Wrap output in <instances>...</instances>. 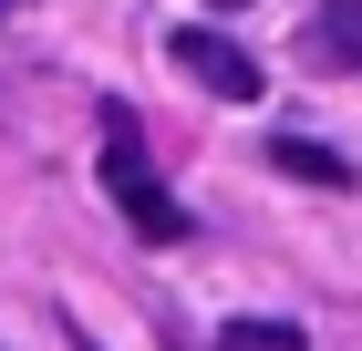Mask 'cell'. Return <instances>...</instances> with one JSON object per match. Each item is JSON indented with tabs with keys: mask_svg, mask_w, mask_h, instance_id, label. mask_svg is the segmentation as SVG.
Listing matches in <instances>:
<instances>
[{
	"mask_svg": "<svg viewBox=\"0 0 362 351\" xmlns=\"http://www.w3.org/2000/svg\"><path fill=\"white\" fill-rule=\"evenodd\" d=\"M228 351H300V331H290V321H238Z\"/></svg>",
	"mask_w": 362,
	"mask_h": 351,
	"instance_id": "5b68a950",
	"label": "cell"
},
{
	"mask_svg": "<svg viewBox=\"0 0 362 351\" xmlns=\"http://www.w3.org/2000/svg\"><path fill=\"white\" fill-rule=\"evenodd\" d=\"M166 52L187 62V83H207V93H218V104H259V83H269V73H259L249 52H238V42H228V31H197V21L176 31Z\"/></svg>",
	"mask_w": 362,
	"mask_h": 351,
	"instance_id": "7a4b0ae2",
	"label": "cell"
},
{
	"mask_svg": "<svg viewBox=\"0 0 362 351\" xmlns=\"http://www.w3.org/2000/svg\"><path fill=\"white\" fill-rule=\"evenodd\" d=\"M104 196L124 207V227H135L145 248L187 238V207H176V196L156 186V165H145V145H135V114H124V104L104 114Z\"/></svg>",
	"mask_w": 362,
	"mask_h": 351,
	"instance_id": "6da1fadb",
	"label": "cell"
},
{
	"mask_svg": "<svg viewBox=\"0 0 362 351\" xmlns=\"http://www.w3.org/2000/svg\"><path fill=\"white\" fill-rule=\"evenodd\" d=\"M207 11H249V0H207Z\"/></svg>",
	"mask_w": 362,
	"mask_h": 351,
	"instance_id": "8992f818",
	"label": "cell"
},
{
	"mask_svg": "<svg viewBox=\"0 0 362 351\" xmlns=\"http://www.w3.org/2000/svg\"><path fill=\"white\" fill-rule=\"evenodd\" d=\"M0 11H11V0H0Z\"/></svg>",
	"mask_w": 362,
	"mask_h": 351,
	"instance_id": "52a82bcc",
	"label": "cell"
},
{
	"mask_svg": "<svg viewBox=\"0 0 362 351\" xmlns=\"http://www.w3.org/2000/svg\"><path fill=\"white\" fill-rule=\"evenodd\" d=\"M269 165H279V176H300V186H352V155H332V145H310V135H279Z\"/></svg>",
	"mask_w": 362,
	"mask_h": 351,
	"instance_id": "277c9868",
	"label": "cell"
},
{
	"mask_svg": "<svg viewBox=\"0 0 362 351\" xmlns=\"http://www.w3.org/2000/svg\"><path fill=\"white\" fill-rule=\"evenodd\" d=\"M310 52L332 73H362V0H321L310 11Z\"/></svg>",
	"mask_w": 362,
	"mask_h": 351,
	"instance_id": "3957f363",
	"label": "cell"
}]
</instances>
